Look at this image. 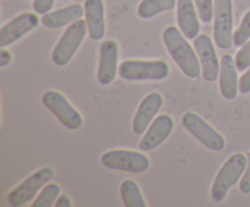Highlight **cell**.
<instances>
[{"label": "cell", "instance_id": "1", "mask_svg": "<svg viewBox=\"0 0 250 207\" xmlns=\"http://www.w3.org/2000/svg\"><path fill=\"white\" fill-rule=\"evenodd\" d=\"M163 41L183 75L192 79H195L202 75V65L197 51L188 43L187 38L180 28L176 26L166 27L163 32Z\"/></svg>", "mask_w": 250, "mask_h": 207}, {"label": "cell", "instance_id": "2", "mask_svg": "<svg viewBox=\"0 0 250 207\" xmlns=\"http://www.w3.org/2000/svg\"><path fill=\"white\" fill-rule=\"evenodd\" d=\"M247 165L248 157L242 152H236L227 158L211 185V199L215 202H222L226 199L229 189L243 177Z\"/></svg>", "mask_w": 250, "mask_h": 207}, {"label": "cell", "instance_id": "3", "mask_svg": "<svg viewBox=\"0 0 250 207\" xmlns=\"http://www.w3.org/2000/svg\"><path fill=\"white\" fill-rule=\"evenodd\" d=\"M119 75L132 82L164 80L170 75V66L164 60H125L119 65Z\"/></svg>", "mask_w": 250, "mask_h": 207}, {"label": "cell", "instance_id": "4", "mask_svg": "<svg viewBox=\"0 0 250 207\" xmlns=\"http://www.w3.org/2000/svg\"><path fill=\"white\" fill-rule=\"evenodd\" d=\"M87 33L88 27L85 19H81L71 23L65 29L61 38L59 39L58 44L54 48L53 54H51L53 62L60 67L68 65V62L72 60L73 56L78 51L80 46L82 45Z\"/></svg>", "mask_w": 250, "mask_h": 207}, {"label": "cell", "instance_id": "5", "mask_svg": "<svg viewBox=\"0 0 250 207\" xmlns=\"http://www.w3.org/2000/svg\"><path fill=\"white\" fill-rule=\"evenodd\" d=\"M181 122L183 128L209 150L220 152L226 148V140L224 136L198 113L190 111L186 112L181 118Z\"/></svg>", "mask_w": 250, "mask_h": 207}, {"label": "cell", "instance_id": "6", "mask_svg": "<svg viewBox=\"0 0 250 207\" xmlns=\"http://www.w3.org/2000/svg\"><path fill=\"white\" fill-rule=\"evenodd\" d=\"M54 175H55V172L49 166L39 168L7 194L10 205L14 207H20L32 201L37 192L43 189L49 182H51Z\"/></svg>", "mask_w": 250, "mask_h": 207}, {"label": "cell", "instance_id": "7", "mask_svg": "<svg viewBox=\"0 0 250 207\" xmlns=\"http://www.w3.org/2000/svg\"><path fill=\"white\" fill-rule=\"evenodd\" d=\"M102 163L109 169L128 173H143L150 167V160L143 152L115 149L102 155Z\"/></svg>", "mask_w": 250, "mask_h": 207}, {"label": "cell", "instance_id": "8", "mask_svg": "<svg viewBox=\"0 0 250 207\" xmlns=\"http://www.w3.org/2000/svg\"><path fill=\"white\" fill-rule=\"evenodd\" d=\"M44 106L71 131H77L83 126V117L71 102L56 90H46L42 96Z\"/></svg>", "mask_w": 250, "mask_h": 207}, {"label": "cell", "instance_id": "9", "mask_svg": "<svg viewBox=\"0 0 250 207\" xmlns=\"http://www.w3.org/2000/svg\"><path fill=\"white\" fill-rule=\"evenodd\" d=\"M233 22L232 0H215L212 33L215 44L222 50L233 45Z\"/></svg>", "mask_w": 250, "mask_h": 207}, {"label": "cell", "instance_id": "10", "mask_svg": "<svg viewBox=\"0 0 250 207\" xmlns=\"http://www.w3.org/2000/svg\"><path fill=\"white\" fill-rule=\"evenodd\" d=\"M193 45L202 65V75L209 83L216 82L220 75V61L211 38L207 34H199L193 39Z\"/></svg>", "mask_w": 250, "mask_h": 207}, {"label": "cell", "instance_id": "11", "mask_svg": "<svg viewBox=\"0 0 250 207\" xmlns=\"http://www.w3.org/2000/svg\"><path fill=\"white\" fill-rule=\"evenodd\" d=\"M38 24L39 17L37 16V12L36 14L23 12V14L17 15L0 28V46L6 48V46L12 45L29 32L33 31Z\"/></svg>", "mask_w": 250, "mask_h": 207}, {"label": "cell", "instance_id": "12", "mask_svg": "<svg viewBox=\"0 0 250 207\" xmlns=\"http://www.w3.org/2000/svg\"><path fill=\"white\" fill-rule=\"evenodd\" d=\"M119 44L114 39H106L100 45L99 65H98V82L102 85H109L115 80L119 71Z\"/></svg>", "mask_w": 250, "mask_h": 207}, {"label": "cell", "instance_id": "13", "mask_svg": "<svg viewBox=\"0 0 250 207\" xmlns=\"http://www.w3.org/2000/svg\"><path fill=\"white\" fill-rule=\"evenodd\" d=\"M164 105V96L158 92L149 93L141 101L132 122V131L136 134L146 133L151 122Z\"/></svg>", "mask_w": 250, "mask_h": 207}, {"label": "cell", "instance_id": "14", "mask_svg": "<svg viewBox=\"0 0 250 207\" xmlns=\"http://www.w3.org/2000/svg\"><path fill=\"white\" fill-rule=\"evenodd\" d=\"M173 126H175V122L170 114L165 113L156 117L142 138L141 143H139V149L143 152H148V151L160 146L171 135Z\"/></svg>", "mask_w": 250, "mask_h": 207}, {"label": "cell", "instance_id": "15", "mask_svg": "<svg viewBox=\"0 0 250 207\" xmlns=\"http://www.w3.org/2000/svg\"><path fill=\"white\" fill-rule=\"evenodd\" d=\"M220 94L225 100H234L239 92L238 70L236 61L229 54H226L220 60V75H219Z\"/></svg>", "mask_w": 250, "mask_h": 207}, {"label": "cell", "instance_id": "16", "mask_svg": "<svg viewBox=\"0 0 250 207\" xmlns=\"http://www.w3.org/2000/svg\"><path fill=\"white\" fill-rule=\"evenodd\" d=\"M177 24L185 37L189 40L199 36V15L194 0H177Z\"/></svg>", "mask_w": 250, "mask_h": 207}, {"label": "cell", "instance_id": "17", "mask_svg": "<svg viewBox=\"0 0 250 207\" xmlns=\"http://www.w3.org/2000/svg\"><path fill=\"white\" fill-rule=\"evenodd\" d=\"M84 17L88 36L93 40H100L105 36V6L103 0H84Z\"/></svg>", "mask_w": 250, "mask_h": 207}, {"label": "cell", "instance_id": "18", "mask_svg": "<svg viewBox=\"0 0 250 207\" xmlns=\"http://www.w3.org/2000/svg\"><path fill=\"white\" fill-rule=\"evenodd\" d=\"M84 16V6L80 4H72L61 7L55 11H49L42 16L41 21L46 28H61L70 26L73 22L78 21Z\"/></svg>", "mask_w": 250, "mask_h": 207}, {"label": "cell", "instance_id": "19", "mask_svg": "<svg viewBox=\"0 0 250 207\" xmlns=\"http://www.w3.org/2000/svg\"><path fill=\"white\" fill-rule=\"evenodd\" d=\"M177 6V0H142L137 7L141 19H149L163 12H167Z\"/></svg>", "mask_w": 250, "mask_h": 207}, {"label": "cell", "instance_id": "20", "mask_svg": "<svg viewBox=\"0 0 250 207\" xmlns=\"http://www.w3.org/2000/svg\"><path fill=\"white\" fill-rule=\"evenodd\" d=\"M120 194L125 207H146L141 188L133 179H125L120 185Z\"/></svg>", "mask_w": 250, "mask_h": 207}, {"label": "cell", "instance_id": "21", "mask_svg": "<svg viewBox=\"0 0 250 207\" xmlns=\"http://www.w3.org/2000/svg\"><path fill=\"white\" fill-rule=\"evenodd\" d=\"M61 192V188L55 183H48L43 189L41 190V194L36 199V201L32 202L31 207H53L55 206L56 200L59 199Z\"/></svg>", "mask_w": 250, "mask_h": 207}, {"label": "cell", "instance_id": "22", "mask_svg": "<svg viewBox=\"0 0 250 207\" xmlns=\"http://www.w3.org/2000/svg\"><path fill=\"white\" fill-rule=\"evenodd\" d=\"M250 40V10L246 12L241 24L233 33V45L242 46Z\"/></svg>", "mask_w": 250, "mask_h": 207}, {"label": "cell", "instance_id": "23", "mask_svg": "<svg viewBox=\"0 0 250 207\" xmlns=\"http://www.w3.org/2000/svg\"><path fill=\"white\" fill-rule=\"evenodd\" d=\"M198 15L202 22L210 23L214 19L215 0H194Z\"/></svg>", "mask_w": 250, "mask_h": 207}, {"label": "cell", "instance_id": "24", "mask_svg": "<svg viewBox=\"0 0 250 207\" xmlns=\"http://www.w3.org/2000/svg\"><path fill=\"white\" fill-rule=\"evenodd\" d=\"M234 61L238 72H244L250 67V40L241 46L238 53L236 54Z\"/></svg>", "mask_w": 250, "mask_h": 207}, {"label": "cell", "instance_id": "25", "mask_svg": "<svg viewBox=\"0 0 250 207\" xmlns=\"http://www.w3.org/2000/svg\"><path fill=\"white\" fill-rule=\"evenodd\" d=\"M247 157H248V165H247L246 170H244L243 177L239 180V190L243 194H250V151Z\"/></svg>", "mask_w": 250, "mask_h": 207}, {"label": "cell", "instance_id": "26", "mask_svg": "<svg viewBox=\"0 0 250 207\" xmlns=\"http://www.w3.org/2000/svg\"><path fill=\"white\" fill-rule=\"evenodd\" d=\"M54 2L55 0H34L33 9L38 15H44L53 9Z\"/></svg>", "mask_w": 250, "mask_h": 207}, {"label": "cell", "instance_id": "27", "mask_svg": "<svg viewBox=\"0 0 250 207\" xmlns=\"http://www.w3.org/2000/svg\"><path fill=\"white\" fill-rule=\"evenodd\" d=\"M239 93L243 95L250 94V67L239 78Z\"/></svg>", "mask_w": 250, "mask_h": 207}, {"label": "cell", "instance_id": "28", "mask_svg": "<svg viewBox=\"0 0 250 207\" xmlns=\"http://www.w3.org/2000/svg\"><path fill=\"white\" fill-rule=\"evenodd\" d=\"M12 60V54L9 50H6L5 48H1L0 50V66L1 67H6Z\"/></svg>", "mask_w": 250, "mask_h": 207}, {"label": "cell", "instance_id": "29", "mask_svg": "<svg viewBox=\"0 0 250 207\" xmlns=\"http://www.w3.org/2000/svg\"><path fill=\"white\" fill-rule=\"evenodd\" d=\"M71 206H72L71 199L65 194L60 195V196H59V199L56 200V202H55V207H71Z\"/></svg>", "mask_w": 250, "mask_h": 207}, {"label": "cell", "instance_id": "30", "mask_svg": "<svg viewBox=\"0 0 250 207\" xmlns=\"http://www.w3.org/2000/svg\"><path fill=\"white\" fill-rule=\"evenodd\" d=\"M62 1H68V0H62Z\"/></svg>", "mask_w": 250, "mask_h": 207}]
</instances>
